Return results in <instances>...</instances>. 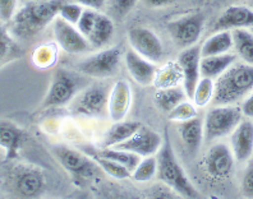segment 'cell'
Here are the masks:
<instances>
[{
  "mask_svg": "<svg viewBox=\"0 0 253 199\" xmlns=\"http://www.w3.org/2000/svg\"><path fill=\"white\" fill-rule=\"evenodd\" d=\"M53 153L65 171L76 178H91L99 170V165L92 157L86 156L84 153L68 146H54Z\"/></svg>",
  "mask_w": 253,
  "mask_h": 199,
  "instance_id": "10",
  "label": "cell"
},
{
  "mask_svg": "<svg viewBox=\"0 0 253 199\" xmlns=\"http://www.w3.org/2000/svg\"><path fill=\"white\" fill-rule=\"evenodd\" d=\"M45 176L40 168L37 167L19 168L14 178L16 190L26 198H35L40 196L45 189Z\"/></svg>",
  "mask_w": 253,
  "mask_h": 199,
  "instance_id": "20",
  "label": "cell"
},
{
  "mask_svg": "<svg viewBox=\"0 0 253 199\" xmlns=\"http://www.w3.org/2000/svg\"><path fill=\"white\" fill-rule=\"evenodd\" d=\"M215 95V80L206 77H201L196 86L192 100L197 107H205L211 104Z\"/></svg>",
  "mask_w": 253,
  "mask_h": 199,
  "instance_id": "31",
  "label": "cell"
},
{
  "mask_svg": "<svg viewBox=\"0 0 253 199\" xmlns=\"http://www.w3.org/2000/svg\"><path fill=\"white\" fill-rule=\"evenodd\" d=\"M198 107L196 106L195 102H189L187 100H184L183 102H180L178 106H175L173 110L170 111L168 115H169L170 121L174 122H182L185 120L193 119V118L198 117Z\"/></svg>",
  "mask_w": 253,
  "mask_h": 199,
  "instance_id": "33",
  "label": "cell"
},
{
  "mask_svg": "<svg viewBox=\"0 0 253 199\" xmlns=\"http://www.w3.org/2000/svg\"><path fill=\"white\" fill-rule=\"evenodd\" d=\"M0 198H1V194H0Z\"/></svg>",
  "mask_w": 253,
  "mask_h": 199,
  "instance_id": "46",
  "label": "cell"
},
{
  "mask_svg": "<svg viewBox=\"0 0 253 199\" xmlns=\"http://www.w3.org/2000/svg\"><path fill=\"white\" fill-rule=\"evenodd\" d=\"M235 157L230 146L216 142L213 143L205 157V167L210 176L215 179H225L233 172Z\"/></svg>",
  "mask_w": 253,
  "mask_h": 199,
  "instance_id": "13",
  "label": "cell"
},
{
  "mask_svg": "<svg viewBox=\"0 0 253 199\" xmlns=\"http://www.w3.org/2000/svg\"><path fill=\"white\" fill-rule=\"evenodd\" d=\"M201 46L197 43L191 47L183 49L178 56V64L182 69V86L188 98H192L196 86L201 78Z\"/></svg>",
  "mask_w": 253,
  "mask_h": 199,
  "instance_id": "15",
  "label": "cell"
},
{
  "mask_svg": "<svg viewBox=\"0 0 253 199\" xmlns=\"http://www.w3.org/2000/svg\"><path fill=\"white\" fill-rule=\"evenodd\" d=\"M130 105H132V91L129 83L124 80H117L111 86L110 95H109V118L113 121L124 120L129 113Z\"/></svg>",
  "mask_w": 253,
  "mask_h": 199,
  "instance_id": "19",
  "label": "cell"
},
{
  "mask_svg": "<svg viewBox=\"0 0 253 199\" xmlns=\"http://www.w3.org/2000/svg\"><path fill=\"white\" fill-rule=\"evenodd\" d=\"M10 47H12V45H10L9 37L5 35L3 39H0V63L9 55Z\"/></svg>",
  "mask_w": 253,
  "mask_h": 199,
  "instance_id": "41",
  "label": "cell"
},
{
  "mask_svg": "<svg viewBox=\"0 0 253 199\" xmlns=\"http://www.w3.org/2000/svg\"><path fill=\"white\" fill-rule=\"evenodd\" d=\"M163 142L164 138L161 137L160 133L148 126L141 125L129 139L118 144L115 148L129 151L141 157L154 156V155H158L160 151Z\"/></svg>",
  "mask_w": 253,
  "mask_h": 199,
  "instance_id": "14",
  "label": "cell"
},
{
  "mask_svg": "<svg viewBox=\"0 0 253 199\" xmlns=\"http://www.w3.org/2000/svg\"><path fill=\"white\" fill-rule=\"evenodd\" d=\"M92 159H95L96 163L99 165V167L101 168L102 171L108 174L109 176H111L113 179H117V180H126V179H129L132 176V172L126 167V166L121 165L117 161H113V159H105V157H101L99 155H95L92 156Z\"/></svg>",
  "mask_w": 253,
  "mask_h": 199,
  "instance_id": "32",
  "label": "cell"
},
{
  "mask_svg": "<svg viewBox=\"0 0 253 199\" xmlns=\"http://www.w3.org/2000/svg\"><path fill=\"white\" fill-rule=\"evenodd\" d=\"M54 56H55V51H54L50 46H40V47L35 51V64L40 68L49 67V65L53 64Z\"/></svg>",
  "mask_w": 253,
  "mask_h": 199,
  "instance_id": "35",
  "label": "cell"
},
{
  "mask_svg": "<svg viewBox=\"0 0 253 199\" xmlns=\"http://www.w3.org/2000/svg\"><path fill=\"white\" fill-rule=\"evenodd\" d=\"M53 32L59 47L68 54H84L92 49L77 26L71 25L59 15L53 21Z\"/></svg>",
  "mask_w": 253,
  "mask_h": 199,
  "instance_id": "11",
  "label": "cell"
},
{
  "mask_svg": "<svg viewBox=\"0 0 253 199\" xmlns=\"http://www.w3.org/2000/svg\"><path fill=\"white\" fill-rule=\"evenodd\" d=\"M238 60L235 52H226L220 55L202 56L201 58V77H206L216 80L224 72L228 71V68L233 65Z\"/></svg>",
  "mask_w": 253,
  "mask_h": 199,
  "instance_id": "22",
  "label": "cell"
},
{
  "mask_svg": "<svg viewBox=\"0 0 253 199\" xmlns=\"http://www.w3.org/2000/svg\"><path fill=\"white\" fill-rule=\"evenodd\" d=\"M247 5H250L251 8H252V9H253V0H248Z\"/></svg>",
  "mask_w": 253,
  "mask_h": 199,
  "instance_id": "44",
  "label": "cell"
},
{
  "mask_svg": "<svg viewBox=\"0 0 253 199\" xmlns=\"http://www.w3.org/2000/svg\"><path fill=\"white\" fill-rule=\"evenodd\" d=\"M180 80H183L182 69H180L178 61H176V63H171V64L163 67L161 69H158L154 86H156L158 88L178 86Z\"/></svg>",
  "mask_w": 253,
  "mask_h": 199,
  "instance_id": "29",
  "label": "cell"
},
{
  "mask_svg": "<svg viewBox=\"0 0 253 199\" xmlns=\"http://www.w3.org/2000/svg\"><path fill=\"white\" fill-rule=\"evenodd\" d=\"M233 34L232 31H215V34L207 37L201 45V55L211 56L226 54L233 50Z\"/></svg>",
  "mask_w": 253,
  "mask_h": 199,
  "instance_id": "23",
  "label": "cell"
},
{
  "mask_svg": "<svg viewBox=\"0 0 253 199\" xmlns=\"http://www.w3.org/2000/svg\"><path fill=\"white\" fill-rule=\"evenodd\" d=\"M233 50L238 59L246 64L253 65V31L252 28H238L232 31Z\"/></svg>",
  "mask_w": 253,
  "mask_h": 199,
  "instance_id": "26",
  "label": "cell"
},
{
  "mask_svg": "<svg viewBox=\"0 0 253 199\" xmlns=\"http://www.w3.org/2000/svg\"><path fill=\"white\" fill-rule=\"evenodd\" d=\"M241 188L244 196L253 198V162H251L244 170Z\"/></svg>",
  "mask_w": 253,
  "mask_h": 199,
  "instance_id": "37",
  "label": "cell"
},
{
  "mask_svg": "<svg viewBox=\"0 0 253 199\" xmlns=\"http://www.w3.org/2000/svg\"><path fill=\"white\" fill-rule=\"evenodd\" d=\"M253 91V65L235 61L215 80L212 105H235Z\"/></svg>",
  "mask_w": 253,
  "mask_h": 199,
  "instance_id": "1",
  "label": "cell"
},
{
  "mask_svg": "<svg viewBox=\"0 0 253 199\" xmlns=\"http://www.w3.org/2000/svg\"><path fill=\"white\" fill-rule=\"evenodd\" d=\"M178 133H179L180 139L187 147V150L192 155H196L205 141L204 120H201L197 117L178 122Z\"/></svg>",
  "mask_w": 253,
  "mask_h": 199,
  "instance_id": "21",
  "label": "cell"
},
{
  "mask_svg": "<svg viewBox=\"0 0 253 199\" xmlns=\"http://www.w3.org/2000/svg\"><path fill=\"white\" fill-rule=\"evenodd\" d=\"M5 31H4V28L1 27V26H0V39H3L4 36H5Z\"/></svg>",
  "mask_w": 253,
  "mask_h": 199,
  "instance_id": "43",
  "label": "cell"
},
{
  "mask_svg": "<svg viewBox=\"0 0 253 199\" xmlns=\"http://www.w3.org/2000/svg\"><path fill=\"white\" fill-rule=\"evenodd\" d=\"M139 0H110V6L117 17L123 18L124 15H126L133 9V6Z\"/></svg>",
  "mask_w": 253,
  "mask_h": 199,
  "instance_id": "36",
  "label": "cell"
},
{
  "mask_svg": "<svg viewBox=\"0 0 253 199\" xmlns=\"http://www.w3.org/2000/svg\"><path fill=\"white\" fill-rule=\"evenodd\" d=\"M158 179L184 198H200V193L185 174L170 142L169 132L164 133V142L158 152Z\"/></svg>",
  "mask_w": 253,
  "mask_h": 199,
  "instance_id": "3",
  "label": "cell"
},
{
  "mask_svg": "<svg viewBox=\"0 0 253 199\" xmlns=\"http://www.w3.org/2000/svg\"><path fill=\"white\" fill-rule=\"evenodd\" d=\"M229 137V146L235 161L239 163L250 162L253 156V120L244 118Z\"/></svg>",
  "mask_w": 253,
  "mask_h": 199,
  "instance_id": "17",
  "label": "cell"
},
{
  "mask_svg": "<svg viewBox=\"0 0 253 199\" xmlns=\"http://www.w3.org/2000/svg\"><path fill=\"white\" fill-rule=\"evenodd\" d=\"M155 176H158V157L154 155V156L142 157L136 168L132 171L130 178L137 183H148Z\"/></svg>",
  "mask_w": 253,
  "mask_h": 199,
  "instance_id": "30",
  "label": "cell"
},
{
  "mask_svg": "<svg viewBox=\"0 0 253 199\" xmlns=\"http://www.w3.org/2000/svg\"><path fill=\"white\" fill-rule=\"evenodd\" d=\"M81 34L86 37L92 49L105 47L114 36V22L110 17L100 13V10L84 8V14L77 23Z\"/></svg>",
  "mask_w": 253,
  "mask_h": 199,
  "instance_id": "6",
  "label": "cell"
},
{
  "mask_svg": "<svg viewBox=\"0 0 253 199\" xmlns=\"http://www.w3.org/2000/svg\"><path fill=\"white\" fill-rule=\"evenodd\" d=\"M23 132L9 121H0V147L6 153V159H14L21 147Z\"/></svg>",
  "mask_w": 253,
  "mask_h": 199,
  "instance_id": "24",
  "label": "cell"
},
{
  "mask_svg": "<svg viewBox=\"0 0 253 199\" xmlns=\"http://www.w3.org/2000/svg\"><path fill=\"white\" fill-rule=\"evenodd\" d=\"M111 86L108 82H96L81 89L69 104V109L77 117L90 119L109 118L108 104Z\"/></svg>",
  "mask_w": 253,
  "mask_h": 199,
  "instance_id": "4",
  "label": "cell"
},
{
  "mask_svg": "<svg viewBox=\"0 0 253 199\" xmlns=\"http://www.w3.org/2000/svg\"><path fill=\"white\" fill-rule=\"evenodd\" d=\"M84 8L81 4L76 3H67V4H62L60 6V9H59V17L63 18L64 21L69 22L71 25L77 26V23L80 22L81 17L84 14Z\"/></svg>",
  "mask_w": 253,
  "mask_h": 199,
  "instance_id": "34",
  "label": "cell"
},
{
  "mask_svg": "<svg viewBox=\"0 0 253 199\" xmlns=\"http://www.w3.org/2000/svg\"><path fill=\"white\" fill-rule=\"evenodd\" d=\"M244 1H248V0H244Z\"/></svg>",
  "mask_w": 253,
  "mask_h": 199,
  "instance_id": "47",
  "label": "cell"
},
{
  "mask_svg": "<svg viewBox=\"0 0 253 199\" xmlns=\"http://www.w3.org/2000/svg\"><path fill=\"white\" fill-rule=\"evenodd\" d=\"M62 4V0H34L22 6L12 18L13 35L30 39L39 34L58 17Z\"/></svg>",
  "mask_w": 253,
  "mask_h": 199,
  "instance_id": "2",
  "label": "cell"
},
{
  "mask_svg": "<svg viewBox=\"0 0 253 199\" xmlns=\"http://www.w3.org/2000/svg\"><path fill=\"white\" fill-rule=\"evenodd\" d=\"M243 118L242 109L235 105H212L204 119L205 142L212 143L230 135Z\"/></svg>",
  "mask_w": 253,
  "mask_h": 199,
  "instance_id": "5",
  "label": "cell"
},
{
  "mask_svg": "<svg viewBox=\"0 0 253 199\" xmlns=\"http://www.w3.org/2000/svg\"><path fill=\"white\" fill-rule=\"evenodd\" d=\"M141 125V122L126 119L114 121L104 137V147H117L118 144L129 139Z\"/></svg>",
  "mask_w": 253,
  "mask_h": 199,
  "instance_id": "25",
  "label": "cell"
},
{
  "mask_svg": "<svg viewBox=\"0 0 253 199\" xmlns=\"http://www.w3.org/2000/svg\"><path fill=\"white\" fill-rule=\"evenodd\" d=\"M97 155L101 157H105V159H113V161H117L121 165L126 166L130 172L136 168V166L138 165L139 161L142 159V157L136 155V153L129 152V151L121 150V148L115 147H105L102 150L97 151Z\"/></svg>",
  "mask_w": 253,
  "mask_h": 199,
  "instance_id": "28",
  "label": "cell"
},
{
  "mask_svg": "<svg viewBox=\"0 0 253 199\" xmlns=\"http://www.w3.org/2000/svg\"><path fill=\"white\" fill-rule=\"evenodd\" d=\"M80 88V77L67 69L59 68L54 72L49 91H47L46 97L43 98L41 107L53 109V107H62L69 105L72 100L77 96Z\"/></svg>",
  "mask_w": 253,
  "mask_h": 199,
  "instance_id": "8",
  "label": "cell"
},
{
  "mask_svg": "<svg viewBox=\"0 0 253 199\" xmlns=\"http://www.w3.org/2000/svg\"><path fill=\"white\" fill-rule=\"evenodd\" d=\"M241 109L244 118L253 119V91L242 101Z\"/></svg>",
  "mask_w": 253,
  "mask_h": 199,
  "instance_id": "39",
  "label": "cell"
},
{
  "mask_svg": "<svg viewBox=\"0 0 253 199\" xmlns=\"http://www.w3.org/2000/svg\"><path fill=\"white\" fill-rule=\"evenodd\" d=\"M252 31H253V28H252Z\"/></svg>",
  "mask_w": 253,
  "mask_h": 199,
  "instance_id": "48",
  "label": "cell"
},
{
  "mask_svg": "<svg viewBox=\"0 0 253 199\" xmlns=\"http://www.w3.org/2000/svg\"><path fill=\"white\" fill-rule=\"evenodd\" d=\"M175 0H142V3L148 8H163L174 3Z\"/></svg>",
  "mask_w": 253,
  "mask_h": 199,
  "instance_id": "42",
  "label": "cell"
},
{
  "mask_svg": "<svg viewBox=\"0 0 253 199\" xmlns=\"http://www.w3.org/2000/svg\"><path fill=\"white\" fill-rule=\"evenodd\" d=\"M205 27V17L201 13H191L170 21L167 25L171 40L180 49L196 45Z\"/></svg>",
  "mask_w": 253,
  "mask_h": 199,
  "instance_id": "9",
  "label": "cell"
},
{
  "mask_svg": "<svg viewBox=\"0 0 253 199\" xmlns=\"http://www.w3.org/2000/svg\"><path fill=\"white\" fill-rule=\"evenodd\" d=\"M37 1H42V0H37Z\"/></svg>",
  "mask_w": 253,
  "mask_h": 199,
  "instance_id": "45",
  "label": "cell"
},
{
  "mask_svg": "<svg viewBox=\"0 0 253 199\" xmlns=\"http://www.w3.org/2000/svg\"><path fill=\"white\" fill-rule=\"evenodd\" d=\"M121 59L122 50L119 49V46H111L81 60L77 64V69L80 73L86 77L106 80L118 73Z\"/></svg>",
  "mask_w": 253,
  "mask_h": 199,
  "instance_id": "7",
  "label": "cell"
},
{
  "mask_svg": "<svg viewBox=\"0 0 253 199\" xmlns=\"http://www.w3.org/2000/svg\"><path fill=\"white\" fill-rule=\"evenodd\" d=\"M128 42L139 55L152 63H159L164 56V46L154 31L146 27H132L128 31Z\"/></svg>",
  "mask_w": 253,
  "mask_h": 199,
  "instance_id": "12",
  "label": "cell"
},
{
  "mask_svg": "<svg viewBox=\"0 0 253 199\" xmlns=\"http://www.w3.org/2000/svg\"><path fill=\"white\" fill-rule=\"evenodd\" d=\"M238 28H253V9L250 5L228 6L215 22V31H234Z\"/></svg>",
  "mask_w": 253,
  "mask_h": 199,
  "instance_id": "18",
  "label": "cell"
},
{
  "mask_svg": "<svg viewBox=\"0 0 253 199\" xmlns=\"http://www.w3.org/2000/svg\"><path fill=\"white\" fill-rule=\"evenodd\" d=\"M124 65L132 77V80L142 87L152 86L158 74V67L155 63L143 58L133 49L126 50L123 55Z\"/></svg>",
  "mask_w": 253,
  "mask_h": 199,
  "instance_id": "16",
  "label": "cell"
},
{
  "mask_svg": "<svg viewBox=\"0 0 253 199\" xmlns=\"http://www.w3.org/2000/svg\"><path fill=\"white\" fill-rule=\"evenodd\" d=\"M188 96L185 93L183 86H171L158 88L155 93V104L164 113L169 114L174 107L178 106L180 102L187 100Z\"/></svg>",
  "mask_w": 253,
  "mask_h": 199,
  "instance_id": "27",
  "label": "cell"
},
{
  "mask_svg": "<svg viewBox=\"0 0 253 199\" xmlns=\"http://www.w3.org/2000/svg\"><path fill=\"white\" fill-rule=\"evenodd\" d=\"M18 0H0V18L3 21H12L16 14Z\"/></svg>",
  "mask_w": 253,
  "mask_h": 199,
  "instance_id": "38",
  "label": "cell"
},
{
  "mask_svg": "<svg viewBox=\"0 0 253 199\" xmlns=\"http://www.w3.org/2000/svg\"><path fill=\"white\" fill-rule=\"evenodd\" d=\"M76 3L81 4L84 8H88V9L101 10L105 6L108 0H73Z\"/></svg>",
  "mask_w": 253,
  "mask_h": 199,
  "instance_id": "40",
  "label": "cell"
}]
</instances>
